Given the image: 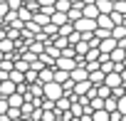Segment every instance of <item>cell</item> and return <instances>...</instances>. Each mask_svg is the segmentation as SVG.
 Masks as SVG:
<instances>
[{
  "label": "cell",
  "instance_id": "1",
  "mask_svg": "<svg viewBox=\"0 0 126 121\" xmlns=\"http://www.w3.org/2000/svg\"><path fill=\"white\" fill-rule=\"evenodd\" d=\"M42 96L49 99V101H57L59 96H64V89H62V84H57V82H49V84H42Z\"/></svg>",
  "mask_w": 126,
  "mask_h": 121
},
{
  "label": "cell",
  "instance_id": "2",
  "mask_svg": "<svg viewBox=\"0 0 126 121\" xmlns=\"http://www.w3.org/2000/svg\"><path fill=\"white\" fill-rule=\"evenodd\" d=\"M72 25H74V30H77V32H82V35H94V32H96V27H99V25H96V20H89V17H79V20H77V22H72Z\"/></svg>",
  "mask_w": 126,
  "mask_h": 121
},
{
  "label": "cell",
  "instance_id": "3",
  "mask_svg": "<svg viewBox=\"0 0 126 121\" xmlns=\"http://www.w3.org/2000/svg\"><path fill=\"white\" fill-rule=\"evenodd\" d=\"M74 67H77V59H72V57H57V59H54V69L72 72Z\"/></svg>",
  "mask_w": 126,
  "mask_h": 121
},
{
  "label": "cell",
  "instance_id": "4",
  "mask_svg": "<svg viewBox=\"0 0 126 121\" xmlns=\"http://www.w3.org/2000/svg\"><path fill=\"white\" fill-rule=\"evenodd\" d=\"M92 82L87 79V82H74V96L79 99V96H89V91H92Z\"/></svg>",
  "mask_w": 126,
  "mask_h": 121
},
{
  "label": "cell",
  "instance_id": "5",
  "mask_svg": "<svg viewBox=\"0 0 126 121\" xmlns=\"http://www.w3.org/2000/svg\"><path fill=\"white\" fill-rule=\"evenodd\" d=\"M116 45H119V42H116L114 37H106V40H99V52H101V54H111V52L116 49Z\"/></svg>",
  "mask_w": 126,
  "mask_h": 121
},
{
  "label": "cell",
  "instance_id": "6",
  "mask_svg": "<svg viewBox=\"0 0 126 121\" xmlns=\"http://www.w3.org/2000/svg\"><path fill=\"white\" fill-rule=\"evenodd\" d=\"M15 91H17V84H15V82H10V79L0 82V96H3V99H8V96L15 94Z\"/></svg>",
  "mask_w": 126,
  "mask_h": 121
},
{
  "label": "cell",
  "instance_id": "7",
  "mask_svg": "<svg viewBox=\"0 0 126 121\" xmlns=\"http://www.w3.org/2000/svg\"><path fill=\"white\" fill-rule=\"evenodd\" d=\"M69 79H72V82H87V79H89V72H87L84 67H74V69L69 72Z\"/></svg>",
  "mask_w": 126,
  "mask_h": 121
},
{
  "label": "cell",
  "instance_id": "8",
  "mask_svg": "<svg viewBox=\"0 0 126 121\" xmlns=\"http://www.w3.org/2000/svg\"><path fill=\"white\" fill-rule=\"evenodd\" d=\"M104 84H106L109 89H116V87H121L124 82H121V74H119V72H111V74H106Z\"/></svg>",
  "mask_w": 126,
  "mask_h": 121
},
{
  "label": "cell",
  "instance_id": "9",
  "mask_svg": "<svg viewBox=\"0 0 126 121\" xmlns=\"http://www.w3.org/2000/svg\"><path fill=\"white\" fill-rule=\"evenodd\" d=\"M49 82H54V67L40 69V84H49Z\"/></svg>",
  "mask_w": 126,
  "mask_h": 121
},
{
  "label": "cell",
  "instance_id": "10",
  "mask_svg": "<svg viewBox=\"0 0 126 121\" xmlns=\"http://www.w3.org/2000/svg\"><path fill=\"white\" fill-rule=\"evenodd\" d=\"M109 59H111V62H116V64H121V62H126V49L116 45V49H114V52L109 54Z\"/></svg>",
  "mask_w": 126,
  "mask_h": 121
},
{
  "label": "cell",
  "instance_id": "11",
  "mask_svg": "<svg viewBox=\"0 0 126 121\" xmlns=\"http://www.w3.org/2000/svg\"><path fill=\"white\" fill-rule=\"evenodd\" d=\"M94 5L99 8L101 15H111V13H114V3H111V0H96Z\"/></svg>",
  "mask_w": 126,
  "mask_h": 121
},
{
  "label": "cell",
  "instance_id": "12",
  "mask_svg": "<svg viewBox=\"0 0 126 121\" xmlns=\"http://www.w3.org/2000/svg\"><path fill=\"white\" fill-rule=\"evenodd\" d=\"M49 22L57 25V27H62V25H67V22H69V17H67V13H57V10H54L52 17H49Z\"/></svg>",
  "mask_w": 126,
  "mask_h": 121
},
{
  "label": "cell",
  "instance_id": "13",
  "mask_svg": "<svg viewBox=\"0 0 126 121\" xmlns=\"http://www.w3.org/2000/svg\"><path fill=\"white\" fill-rule=\"evenodd\" d=\"M15 47H17V45H15V40H10V37H5V40H3V42H0V52H3V54H5V57H10V54H13V49H15Z\"/></svg>",
  "mask_w": 126,
  "mask_h": 121
},
{
  "label": "cell",
  "instance_id": "14",
  "mask_svg": "<svg viewBox=\"0 0 126 121\" xmlns=\"http://www.w3.org/2000/svg\"><path fill=\"white\" fill-rule=\"evenodd\" d=\"M82 15H84V17H89V20H96L101 13H99V8H96V5H82Z\"/></svg>",
  "mask_w": 126,
  "mask_h": 121
},
{
  "label": "cell",
  "instance_id": "15",
  "mask_svg": "<svg viewBox=\"0 0 126 121\" xmlns=\"http://www.w3.org/2000/svg\"><path fill=\"white\" fill-rule=\"evenodd\" d=\"M27 49H30L32 54L40 57V54L45 52V42H42V40H32V42H27Z\"/></svg>",
  "mask_w": 126,
  "mask_h": 121
},
{
  "label": "cell",
  "instance_id": "16",
  "mask_svg": "<svg viewBox=\"0 0 126 121\" xmlns=\"http://www.w3.org/2000/svg\"><path fill=\"white\" fill-rule=\"evenodd\" d=\"M104 79H106V74H104L101 69H96V72H89V82H92L94 87H101V84H104Z\"/></svg>",
  "mask_w": 126,
  "mask_h": 121
},
{
  "label": "cell",
  "instance_id": "17",
  "mask_svg": "<svg viewBox=\"0 0 126 121\" xmlns=\"http://www.w3.org/2000/svg\"><path fill=\"white\" fill-rule=\"evenodd\" d=\"M8 104H10V106H15V109H20V106L25 104V96L15 91V94H10V96H8Z\"/></svg>",
  "mask_w": 126,
  "mask_h": 121
},
{
  "label": "cell",
  "instance_id": "18",
  "mask_svg": "<svg viewBox=\"0 0 126 121\" xmlns=\"http://www.w3.org/2000/svg\"><path fill=\"white\" fill-rule=\"evenodd\" d=\"M96 25L104 27V30H114V22H111L109 15H99V17H96Z\"/></svg>",
  "mask_w": 126,
  "mask_h": 121
},
{
  "label": "cell",
  "instance_id": "19",
  "mask_svg": "<svg viewBox=\"0 0 126 121\" xmlns=\"http://www.w3.org/2000/svg\"><path fill=\"white\" fill-rule=\"evenodd\" d=\"M40 82V72L37 69H27L25 72V84H37Z\"/></svg>",
  "mask_w": 126,
  "mask_h": 121
},
{
  "label": "cell",
  "instance_id": "20",
  "mask_svg": "<svg viewBox=\"0 0 126 121\" xmlns=\"http://www.w3.org/2000/svg\"><path fill=\"white\" fill-rule=\"evenodd\" d=\"M111 37L119 42V40H124L126 37V25H114V30H111Z\"/></svg>",
  "mask_w": 126,
  "mask_h": 121
},
{
  "label": "cell",
  "instance_id": "21",
  "mask_svg": "<svg viewBox=\"0 0 126 121\" xmlns=\"http://www.w3.org/2000/svg\"><path fill=\"white\" fill-rule=\"evenodd\" d=\"M32 15H35V13H32V10H27V8H25V5H22V8H20V10H17V17H20V20H22V22H25V25H27V22H30V20H32Z\"/></svg>",
  "mask_w": 126,
  "mask_h": 121
},
{
  "label": "cell",
  "instance_id": "22",
  "mask_svg": "<svg viewBox=\"0 0 126 121\" xmlns=\"http://www.w3.org/2000/svg\"><path fill=\"white\" fill-rule=\"evenodd\" d=\"M67 17H69V22H77L79 17H84V15H82V8L72 5V8H69V13H67Z\"/></svg>",
  "mask_w": 126,
  "mask_h": 121
},
{
  "label": "cell",
  "instance_id": "23",
  "mask_svg": "<svg viewBox=\"0 0 126 121\" xmlns=\"http://www.w3.org/2000/svg\"><path fill=\"white\" fill-rule=\"evenodd\" d=\"M32 22H37L40 27H45V25H49V15H45V13H35V15H32Z\"/></svg>",
  "mask_w": 126,
  "mask_h": 121
},
{
  "label": "cell",
  "instance_id": "24",
  "mask_svg": "<svg viewBox=\"0 0 126 121\" xmlns=\"http://www.w3.org/2000/svg\"><path fill=\"white\" fill-rule=\"evenodd\" d=\"M99 57H101V52H99V47H92L87 54H84V59L87 62H99Z\"/></svg>",
  "mask_w": 126,
  "mask_h": 121
},
{
  "label": "cell",
  "instance_id": "25",
  "mask_svg": "<svg viewBox=\"0 0 126 121\" xmlns=\"http://www.w3.org/2000/svg\"><path fill=\"white\" fill-rule=\"evenodd\" d=\"M54 82H57V84H67V82H69V72L54 69Z\"/></svg>",
  "mask_w": 126,
  "mask_h": 121
},
{
  "label": "cell",
  "instance_id": "26",
  "mask_svg": "<svg viewBox=\"0 0 126 121\" xmlns=\"http://www.w3.org/2000/svg\"><path fill=\"white\" fill-rule=\"evenodd\" d=\"M69 8H72L69 0H57V3H54V10L57 13H69Z\"/></svg>",
  "mask_w": 126,
  "mask_h": 121
},
{
  "label": "cell",
  "instance_id": "27",
  "mask_svg": "<svg viewBox=\"0 0 126 121\" xmlns=\"http://www.w3.org/2000/svg\"><path fill=\"white\" fill-rule=\"evenodd\" d=\"M10 82H15V84H25V72L13 69V72H10Z\"/></svg>",
  "mask_w": 126,
  "mask_h": 121
},
{
  "label": "cell",
  "instance_id": "28",
  "mask_svg": "<svg viewBox=\"0 0 126 121\" xmlns=\"http://www.w3.org/2000/svg\"><path fill=\"white\" fill-rule=\"evenodd\" d=\"M92 121H109V111H106V109L94 111V114H92Z\"/></svg>",
  "mask_w": 126,
  "mask_h": 121
},
{
  "label": "cell",
  "instance_id": "29",
  "mask_svg": "<svg viewBox=\"0 0 126 121\" xmlns=\"http://www.w3.org/2000/svg\"><path fill=\"white\" fill-rule=\"evenodd\" d=\"M89 106H92V111H99V109H104V99L94 96V99H89Z\"/></svg>",
  "mask_w": 126,
  "mask_h": 121
},
{
  "label": "cell",
  "instance_id": "30",
  "mask_svg": "<svg viewBox=\"0 0 126 121\" xmlns=\"http://www.w3.org/2000/svg\"><path fill=\"white\" fill-rule=\"evenodd\" d=\"M72 32H74V25H72V22H67V25L59 27V37H69Z\"/></svg>",
  "mask_w": 126,
  "mask_h": 121
},
{
  "label": "cell",
  "instance_id": "31",
  "mask_svg": "<svg viewBox=\"0 0 126 121\" xmlns=\"http://www.w3.org/2000/svg\"><path fill=\"white\" fill-rule=\"evenodd\" d=\"M96 96H101V99H109V96H111V89H109L106 84H101V87H96Z\"/></svg>",
  "mask_w": 126,
  "mask_h": 121
},
{
  "label": "cell",
  "instance_id": "32",
  "mask_svg": "<svg viewBox=\"0 0 126 121\" xmlns=\"http://www.w3.org/2000/svg\"><path fill=\"white\" fill-rule=\"evenodd\" d=\"M8 116H10V121H20V119H22V111L15 109V106H10V109H8Z\"/></svg>",
  "mask_w": 126,
  "mask_h": 121
},
{
  "label": "cell",
  "instance_id": "33",
  "mask_svg": "<svg viewBox=\"0 0 126 121\" xmlns=\"http://www.w3.org/2000/svg\"><path fill=\"white\" fill-rule=\"evenodd\" d=\"M116 111H119L121 116H126V96H119V99H116Z\"/></svg>",
  "mask_w": 126,
  "mask_h": 121
},
{
  "label": "cell",
  "instance_id": "34",
  "mask_svg": "<svg viewBox=\"0 0 126 121\" xmlns=\"http://www.w3.org/2000/svg\"><path fill=\"white\" fill-rule=\"evenodd\" d=\"M109 17H111V22H114V25H124V20H126V15H121V13H116V10H114Z\"/></svg>",
  "mask_w": 126,
  "mask_h": 121
},
{
  "label": "cell",
  "instance_id": "35",
  "mask_svg": "<svg viewBox=\"0 0 126 121\" xmlns=\"http://www.w3.org/2000/svg\"><path fill=\"white\" fill-rule=\"evenodd\" d=\"M94 37H96V40H106V37H111V30H104V27H96Z\"/></svg>",
  "mask_w": 126,
  "mask_h": 121
},
{
  "label": "cell",
  "instance_id": "36",
  "mask_svg": "<svg viewBox=\"0 0 126 121\" xmlns=\"http://www.w3.org/2000/svg\"><path fill=\"white\" fill-rule=\"evenodd\" d=\"M67 42H69L72 47H74V45H79V42H82V32H77V30H74V32L67 37Z\"/></svg>",
  "mask_w": 126,
  "mask_h": 121
},
{
  "label": "cell",
  "instance_id": "37",
  "mask_svg": "<svg viewBox=\"0 0 126 121\" xmlns=\"http://www.w3.org/2000/svg\"><path fill=\"white\" fill-rule=\"evenodd\" d=\"M104 109L111 114V111H116V99L114 96H109V99H104Z\"/></svg>",
  "mask_w": 126,
  "mask_h": 121
},
{
  "label": "cell",
  "instance_id": "38",
  "mask_svg": "<svg viewBox=\"0 0 126 121\" xmlns=\"http://www.w3.org/2000/svg\"><path fill=\"white\" fill-rule=\"evenodd\" d=\"M37 59H40V62H42V64H45V67H54V59H52V57H49V54H45V52H42V54H40V57H37Z\"/></svg>",
  "mask_w": 126,
  "mask_h": 121
},
{
  "label": "cell",
  "instance_id": "39",
  "mask_svg": "<svg viewBox=\"0 0 126 121\" xmlns=\"http://www.w3.org/2000/svg\"><path fill=\"white\" fill-rule=\"evenodd\" d=\"M15 69H17V72H27V69H30V64L20 57V59H15Z\"/></svg>",
  "mask_w": 126,
  "mask_h": 121
},
{
  "label": "cell",
  "instance_id": "40",
  "mask_svg": "<svg viewBox=\"0 0 126 121\" xmlns=\"http://www.w3.org/2000/svg\"><path fill=\"white\" fill-rule=\"evenodd\" d=\"M22 5H25V0H8V8L10 10H20Z\"/></svg>",
  "mask_w": 126,
  "mask_h": 121
},
{
  "label": "cell",
  "instance_id": "41",
  "mask_svg": "<svg viewBox=\"0 0 126 121\" xmlns=\"http://www.w3.org/2000/svg\"><path fill=\"white\" fill-rule=\"evenodd\" d=\"M114 10L121 13V15H126V0H119V3H114Z\"/></svg>",
  "mask_w": 126,
  "mask_h": 121
},
{
  "label": "cell",
  "instance_id": "42",
  "mask_svg": "<svg viewBox=\"0 0 126 121\" xmlns=\"http://www.w3.org/2000/svg\"><path fill=\"white\" fill-rule=\"evenodd\" d=\"M8 109H10L8 99H3V96H0V116H3V114H8Z\"/></svg>",
  "mask_w": 126,
  "mask_h": 121
},
{
  "label": "cell",
  "instance_id": "43",
  "mask_svg": "<svg viewBox=\"0 0 126 121\" xmlns=\"http://www.w3.org/2000/svg\"><path fill=\"white\" fill-rule=\"evenodd\" d=\"M10 13V8H8V3H0V22L5 20V15Z\"/></svg>",
  "mask_w": 126,
  "mask_h": 121
},
{
  "label": "cell",
  "instance_id": "44",
  "mask_svg": "<svg viewBox=\"0 0 126 121\" xmlns=\"http://www.w3.org/2000/svg\"><path fill=\"white\" fill-rule=\"evenodd\" d=\"M109 121H124V116H121L119 111H111V114H109Z\"/></svg>",
  "mask_w": 126,
  "mask_h": 121
},
{
  "label": "cell",
  "instance_id": "45",
  "mask_svg": "<svg viewBox=\"0 0 126 121\" xmlns=\"http://www.w3.org/2000/svg\"><path fill=\"white\" fill-rule=\"evenodd\" d=\"M5 37H8V27H5V25H0V42H3Z\"/></svg>",
  "mask_w": 126,
  "mask_h": 121
},
{
  "label": "cell",
  "instance_id": "46",
  "mask_svg": "<svg viewBox=\"0 0 126 121\" xmlns=\"http://www.w3.org/2000/svg\"><path fill=\"white\" fill-rule=\"evenodd\" d=\"M69 3H72V5H77V8H82V5H84V0H69Z\"/></svg>",
  "mask_w": 126,
  "mask_h": 121
},
{
  "label": "cell",
  "instance_id": "47",
  "mask_svg": "<svg viewBox=\"0 0 126 121\" xmlns=\"http://www.w3.org/2000/svg\"><path fill=\"white\" fill-rule=\"evenodd\" d=\"M119 74H121V82H126V64H124V69H121Z\"/></svg>",
  "mask_w": 126,
  "mask_h": 121
},
{
  "label": "cell",
  "instance_id": "48",
  "mask_svg": "<svg viewBox=\"0 0 126 121\" xmlns=\"http://www.w3.org/2000/svg\"><path fill=\"white\" fill-rule=\"evenodd\" d=\"M54 121H64V119H62V116H57V119H54Z\"/></svg>",
  "mask_w": 126,
  "mask_h": 121
},
{
  "label": "cell",
  "instance_id": "49",
  "mask_svg": "<svg viewBox=\"0 0 126 121\" xmlns=\"http://www.w3.org/2000/svg\"><path fill=\"white\" fill-rule=\"evenodd\" d=\"M3 57H5V54H3V52H0V62H3Z\"/></svg>",
  "mask_w": 126,
  "mask_h": 121
},
{
  "label": "cell",
  "instance_id": "50",
  "mask_svg": "<svg viewBox=\"0 0 126 121\" xmlns=\"http://www.w3.org/2000/svg\"><path fill=\"white\" fill-rule=\"evenodd\" d=\"M0 3H8V0H0Z\"/></svg>",
  "mask_w": 126,
  "mask_h": 121
},
{
  "label": "cell",
  "instance_id": "51",
  "mask_svg": "<svg viewBox=\"0 0 126 121\" xmlns=\"http://www.w3.org/2000/svg\"><path fill=\"white\" fill-rule=\"evenodd\" d=\"M124 121H126V116H124Z\"/></svg>",
  "mask_w": 126,
  "mask_h": 121
},
{
  "label": "cell",
  "instance_id": "52",
  "mask_svg": "<svg viewBox=\"0 0 126 121\" xmlns=\"http://www.w3.org/2000/svg\"><path fill=\"white\" fill-rule=\"evenodd\" d=\"M40 121H42V119H40Z\"/></svg>",
  "mask_w": 126,
  "mask_h": 121
}]
</instances>
